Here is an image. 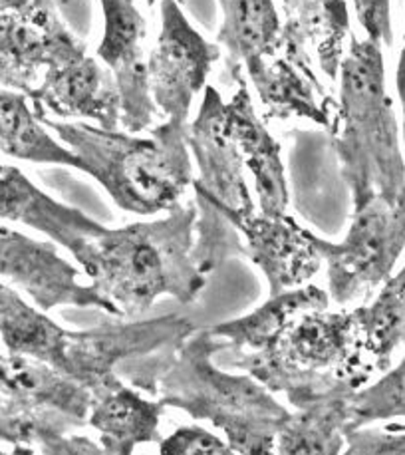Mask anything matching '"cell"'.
Segmentation results:
<instances>
[{
  "label": "cell",
  "instance_id": "1",
  "mask_svg": "<svg viewBox=\"0 0 405 455\" xmlns=\"http://www.w3.org/2000/svg\"><path fill=\"white\" fill-rule=\"evenodd\" d=\"M195 221L197 205L177 204L155 221L106 229L75 260L122 316L146 313L162 297L191 305L207 284L191 255Z\"/></svg>",
  "mask_w": 405,
  "mask_h": 455
},
{
  "label": "cell",
  "instance_id": "2",
  "mask_svg": "<svg viewBox=\"0 0 405 455\" xmlns=\"http://www.w3.org/2000/svg\"><path fill=\"white\" fill-rule=\"evenodd\" d=\"M338 82L328 132L353 211L374 197L395 204L405 193V154L393 100L385 88L384 46L352 32Z\"/></svg>",
  "mask_w": 405,
  "mask_h": 455
},
{
  "label": "cell",
  "instance_id": "3",
  "mask_svg": "<svg viewBox=\"0 0 405 455\" xmlns=\"http://www.w3.org/2000/svg\"><path fill=\"white\" fill-rule=\"evenodd\" d=\"M226 348V340L210 328H195L179 348L163 358L149 394L165 408L210 421L225 434L234 453H274L278 429L290 411L250 374H233L217 366L213 358Z\"/></svg>",
  "mask_w": 405,
  "mask_h": 455
},
{
  "label": "cell",
  "instance_id": "4",
  "mask_svg": "<svg viewBox=\"0 0 405 455\" xmlns=\"http://www.w3.org/2000/svg\"><path fill=\"white\" fill-rule=\"evenodd\" d=\"M36 116L82 159L86 175L94 177L114 204L128 213H167L195 180L187 122L165 120L147 138H139L125 130Z\"/></svg>",
  "mask_w": 405,
  "mask_h": 455
},
{
  "label": "cell",
  "instance_id": "5",
  "mask_svg": "<svg viewBox=\"0 0 405 455\" xmlns=\"http://www.w3.org/2000/svg\"><path fill=\"white\" fill-rule=\"evenodd\" d=\"M226 364L286 398L330 386L342 378L364 386L376 372L358 348L352 310L330 313L328 308L308 310L265 350L236 352Z\"/></svg>",
  "mask_w": 405,
  "mask_h": 455
},
{
  "label": "cell",
  "instance_id": "6",
  "mask_svg": "<svg viewBox=\"0 0 405 455\" xmlns=\"http://www.w3.org/2000/svg\"><path fill=\"white\" fill-rule=\"evenodd\" d=\"M193 332L195 324L179 315L66 331L58 370L86 386L96 398L147 360L179 348Z\"/></svg>",
  "mask_w": 405,
  "mask_h": 455
},
{
  "label": "cell",
  "instance_id": "7",
  "mask_svg": "<svg viewBox=\"0 0 405 455\" xmlns=\"http://www.w3.org/2000/svg\"><path fill=\"white\" fill-rule=\"evenodd\" d=\"M326 263L328 294L338 307L366 299L390 279L405 249V193L390 204L374 197L353 211L344 241L332 243L308 231Z\"/></svg>",
  "mask_w": 405,
  "mask_h": 455
},
{
  "label": "cell",
  "instance_id": "8",
  "mask_svg": "<svg viewBox=\"0 0 405 455\" xmlns=\"http://www.w3.org/2000/svg\"><path fill=\"white\" fill-rule=\"evenodd\" d=\"M83 54L56 0H0V88L28 96L48 68Z\"/></svg>",
  "mask_w": 405,
  "mask_h": 455
},
{
  "label": "cell",
  "instance_id": "9",
  "mask_svg": "<svg viewBox=\"0 0 405 455\" xmlns=\"http://www.w3.org/2000/svg\"><path fill=\"white\" fill-rule=\"evenodd\" d=\"M218 58L221 48L191 27L179 0H162V32L147 56L151 96L159 116L187 122L193 100L205 90Z\"/></svg>",
  "mask_w": 405,
  "mask_h": 455
},
{
  "label": "cell",
  "instance_id": "10",
  "mask_svg": "<svg viewBox=\"0 0 405 455\" xmlns=\"http://www.w3.org/2000/svg\"><path fill=\"white\" fill-rule=\"evenodd\" d=\"M80 271L66 260L52 241H38L11 227L0 225V279L11 281L38 308L56 307L96 308L109 316H122L112 300L94 286L78 281Z\"/></svg>",
  "mask_w": 405,
  "mask_h": 455
},
{
  "label": "cell",
  "instance_id": "11",
  "mask_svg": "<svg viewBox=\"0 0 405 455\" xmlns=\"http://www.w3.org/2000/svg\"><path fill=\"white\" fill-rule=\"evenodd\" d=\"M187 146L199 170L193 189L201 191L225 215L257 211L244 180V162L233 136L229 109L213 86L202 90L199 114L187 125Z\"/></svg>",
  "mask_w": 405,
  "mask_h": 455
},
{
  "label": "cell",
  "instance_id": "12",
  "mask_svg": "<svg viewBox=\"0 0 405 455\" xmlns=\"http://www.w3.org/2000/svg\"><path fill=\"white\" fill-rule=\"evenodd\" d=\"M104 36L98 58L112 72L122 104V128L130 133L149 130L159 109L151 96L146 56L147 22L133 0H99Z\"/></svg>",
  "mask_w": 405,
  "mask_h": 455
},
{
  "label": "cell",
  "instance_id": "13",
  "mask_svg": "<svg viewBox=\"0 0 405 455\" xmlns=\"http://www.w3.org/2000/svg\"><path fill=\"white\" fill-rule=\"evenodd\" d=\"M281 3V52L286 60L330 94L318 80L316 68L330 86L338 82L345 54V38H350V12L345 0H278Z\"/></svg>",
  "mask_w": 405,
  "mask_h": 455
},
{
  "label": "cell",
  "instance_id": "14",
  "mask_svg": "<svg viewBox=\"0 0 405 455\" xmlns=\"http://www.w3.org/2000/svg\"><path fill=\"white\" fill-rule=\"evenodd\" d=\"M241 233L247 260L260 268L268 294L298 289L322 268V257L308 239V229L292 217H268L260 211L249 215H225Z\"/></svg>",
  "mask_w": 405,
  "mask_h": 455
},
{
  "label": "cell",
  "instance_id": "15",
  "mask_svg": "<svg viewBox=\"0 0 405 455\" xmlns=\"http://www.w3.org/2000/svg\"><path fill=\"white\" fill-rule=\"evenodd\" d=\"M28 100L36 114L90 120L104 130L122 128L120 92L114 76L88 54L48 68Z\"/></svg>",
  "mask_w": 405,
  "mask_h": 455
},
{
  "label": "cell",
  "instance_id": "16",
  "mask_svg": "<svg viewBox=\"0 0 405 455\" xmlns=\"http://www.w3.org/2000/svg\"><path fill=\"white\" fill-rule=\"evenodd\" d=\"M361 387L352 378L289 395L294 408L278 429L274 451L282 455H338L345 448L352 421V395Z\"/></svg>",
  "mask_w": 405,
  "mask_h": 455
},
{
  "label": "cell",
  "instance_id": "17",
  "mask_svg": "<svg viewBox=\"0 0 405 455\" xmlns=\"http://www.w3.org/2000/svg\"><path fill=\"white\" fill-rule=\"evenodd\" d=\"M0 219L22 223L78 259L107 227L38 189L19 167L0 164Z\"/></svg>",
  "mask_w": 405,
  "mask_h": 455
},
{
  "label": "cell",
  "instance_id": "18",
  "mask_svg": "<svg viewBox=\"0 0 405 455\" xmlns=\"http://www.w3.org/2000/svg\"><path fill=\"white\" fill-rule=\"evenodd\" d=\"M236 82L233 98L226 102L229 122L244 167L252 175L258 211L268 217H282L289 209V185L282 164V149L252 104L244 70L231 72Z\"/></svg>",
  "mask_w": 405,
  "mask_h": 455
},
{
  "label": "cell",
  "instance_id": "19",
  "mask_svg": "<svg viewBox=\"0 0 405 455\" xmlns=\"http://www.w3.org/2000/svg\"><path fill=\"white\" fill-rule=\"evenodd\" d=\"M0 398L22 408L56 411L88 426L94 394L60 370L24 354H0Z\"/></svg>",
  "mask_w": 405,
  "mask_h": 455
},
{
  "label": "cell",
  "instance_id": "20",
  "mask_svg": "<svg viewBox=\"0 0 405 455\" xmlns=\"http://www.w3.org/2000/svg\"><path fill=\"white\" fill-rule=\"evenodd\" d=\"M244 74L265 108L266 120L298 117L322 128L330 125L336 100L318 90L281 52L260 58L255 64L247 66Z\"/></svg>",
  "mask_w": 405,
  "mask_h": 455
},
{
  "label": "cell",
  "instance_id": "21",
  "mask_svg": "<svg viewBox=\"0 0 405 455\" xmlns=\"http://www.w3.org/2000/svg\"><path fill=\"white\" fill-rule=\"evenodd\" d=\"M165 406L149 400L123 382L98 394L91 403L88 426L99 434L106 453L130 455L139 443H159V421Z\"/></svg>",
  "mask_w": 405,
  "mask_h": 455
},
{
  "label": "cell",
  "instance_id": "22",
  "mask_svg": "<svg viewBox=\"0 0 405 455\" xmlns=\"http://www.w3.org/2000/svg\"><path fill=\"white\" fill-rule=\"evenodd\" d=\"M314 308H330V294L316 284H302L298 289L284 291L268 297L265 305L241 318L226 320L210 328L215 336L226 340L233 352L265 350L286 326L300 315Z\"/></svg>",
  "mask_w": 405,
  "mask_h": 455
},
{
  "label": "cell",
  "instance_id": "23",
  "mask_svg": "<svg viewBox=\"0 0 405 455\" xmlns=\"http://www.w3.org/2000/svg\"><path fill=\"white\" fill-rule=\"evenodd\" d=\"M223 22L217 44L225 48L229 72L244 70L265 56L278 54L281 12L274 0H218Z\"/></svg>",
  "mask_w": 405,
  "mask_h": 455
},
{
  "label": "cell",
  "instance_id": "24",
  "mask_svg": "<svg viewBox=\"0 0 405 455\" xmlns=\"http://www.w3.org/2000/svg\"><path fill=\"white\" fill-rule=\"evenodd\" d=\"M0 151L22 162L66 165L86 173L82 159L50 136L34 108L28 106V96L19 90L0 88Z\"/></svg>",
  "mask_w": 405,
  "mask_h": 455
},
{
  "label": "cell",
  "instance_id": "25",
  "mask_svg": "<svg viewBox=\"0 0 405 455\" xmlns=\"http://www.w3.org/2000/svg\"><path fill=\"white\" fill-rule=\"evenodd\" d=\"M361 356L376 372L392 366L393 354L405 350V265L392 275L369 305L352 310Z\"/></svg>",
  "mask_w": 405,
  "mask_h": 455
},
{
  "label": "cell",
  "instance_id": "26",
  "mask_svg": "<svg viewBox=\"0 0 405 455\" xmlns=\"http://www.w3.org/2000/svg\"><path fill=\"white\" fill-rule=\"evenodd\" d=\"M195 243H193L191 255L199 271L209 275L223 267L229 259H247L241 233L234 229L223 211L210 204L201 191H195Z\"/></svg>",
  "mask_w": 405,
  "mask_h": 455
},
{
  "label": "cell",
  "instance_id": "27",
  "mask_svg": "<svg viewBox=\"0 0 405 455\" xmlns=\"http://www.w3.org/2000/svg\"><path fill=\"white\" fill-rule=\"evenodd\" d=\"M387 419H405V358L352 395L350 432Z\"/></svg>",
  "mask_w": 405,
  "mask_h": 455
},
{
  "label": "cell",
  "instance_id": "28",
  "mask_svg": "<svg viewBox=\"0 0 405 455\" xmlns=\"http://www.w3.org/2000/svg\"><path fill=\"white\" fill-rule=\"evenodd\" d=\"M162 455H233L229 442L221 440L201 426L177 427L171 435L159 442Z\"/></svg>",
  "mask_w": 405,
  "mask_h": 455
},
{
  "label": "cell",
  "instance_id": "29",
  "mask_svg": "<svg viewBox=\"0 0 405 455\" xmlns=\"http://www.w3.org/2000/svg\"><path fill=\"white\" fill-rule=\"evenodd\" d=\"M344 451L348 455H405V429H352L345 435Z\"/></svg>",
  "mask_w": 405,
  "mask_h": 455
},
{
  "label": "cell",
  "instance_id": "30",
  "mask_svg": "<svg viewBox=\"0 0 405 455\" xmlns=\"http://www.w3.org/2000/svg\"><path fill=\"white\" fill-rule=\"evenodd\" d=\"M352 3L368 38L382 46H390L393 40L392 0H352Z\"/></svg>",
  "mask_w": 405,
  "mask_h": 455
},
{
  "label": "cell",
  "instance_id": "31",
  "mask_svg": "<svg viewBox=\"0 0 405 455\" xmlns=\"http://www.w3.org/2000/svg\"><path fill=\"white\" fill-rule=\"evenodd\" d=\"M395 88H398V98H400L401 116H403L401 138H403V154H405V30H403V42H401V50H400L398 72H395Z\"/></svg>",
  "mask_w": 405,
  "mask_h": 455
},
{
  "label": "cell",
  "instance_id": "32",
  "mask_svg": "<svg viewBox=\"0 0 405 455\" xmlns=\"http://www.w3.org/2000/svg\"><path fill=\"white\" fill-rule=\"evenodd\" d=\"M146 3H147V4L151 6V4H154V3H155V0H146Z\"/></svg>",
  "mask_w": 405,
  "mask_h": 455
}]
</instances>
